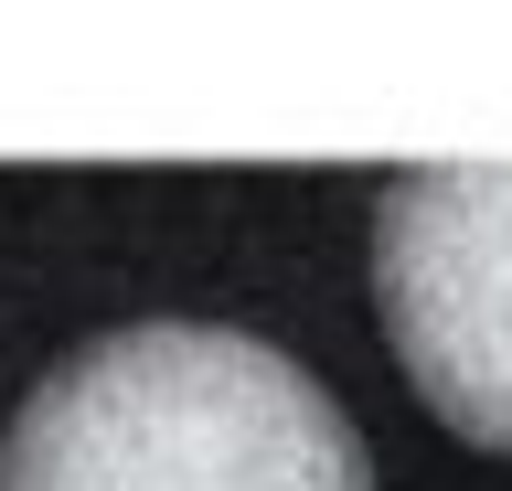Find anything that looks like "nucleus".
Returning <instances> with one entry per match:
<instances>
[{
    "instance_id": "obj_1",
    "label": "nucleus",
    "mask_w": 512,
    "mask_h": 491,
    "mask_svg": "<svg viewBox=\"0 0 512 491\" xmlns=\"http://www.w3.org/2000/svg\"><path fill=\"white\" fill-rule=\"evenodd\" d=\"M0 491H374V449L278 342L128 321L22 395Z\"/></svg>"
},
{
    "instance_id": "obj_2",
    "label": "nucleus",
    "mask_w": 512,
    "mask_h": 491,
    "mask_svg": "<svg viewBox=\"0 0 512 491\" xmlns=\"http://www.w3.org/2000/svg\"><path fill=\"white\" fill-rule=\"evenodd\" d=\"M374 310L406 385L459 438L512 449V171L448 161L374 203Z\"/></svg>"
}]
</instances>
